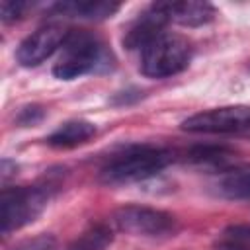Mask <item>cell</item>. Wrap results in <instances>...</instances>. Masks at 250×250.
I'll use <instances>...</instances> for the list:
<instances>
[{"instance_id": "cell-1", "label": "cell", "mask_w": 250, "mask_h": 250, "mask_svg": "<svg viewBox=\"0 0 250 250\" xmlns=\"http://www.w3.org/2000/svg\"><path fill=\"white\" fill-rule=\"evenodd\" d=\"M170 152L152 145H133L113 154L100 170V180L109 186L143 182L166 168Z\"/></svg>"}, {"instance_id": "cell-2", "label": "cell", "mask_w": 250, "mask_h": 250, "mask_svg": "<svg viewBox=\"0 0 250 250\" xmlns=\"http://www.w3.org/2000/svg\"><path fill=\"white\" fill-rule=\"evenodd\" d=\"M107 49L98 35L86 29H70L61 47V57L53 66L59 80H74L107 66Z\"/></svg>"}, {"instance_id": "cell-3", "label": "cell", "mask_w": 250, "mask_h": 250, "mask_svg": "<svg viewBox=\"0 0 250 250\" xmlns=\"http://www.w3.org/2000/svg\"><path fill=\"white\" fill-rule=\"evenodd\" d=\"M189 61L191 43L178 33L164 31L141 51V70L148 78L174 76L188 68Z\"/></svg>"}, {"instance_id": "cell-4", "label": "cell", "mask_w": 250, "mask_h": 250, "mask_svg": "<svg viewBox=\"0 0 250 250\" xmlns=\"http://www.w3.org/2000/svg\"><path fill=\"white\" fill-rule=\"evenodd\" d=\"M49 201L47 186L4 188L0 195V229L4 234L33 223Z\"/></svg>"}, {"instance_id": "cell-5", "label": "cell", "mask_w": 250, "mask_h": 250, "mask_svg": "<svg viewBox=\"0 0 250 250\" xmlns=\"http://www.w3.org/2000/svg\"><path fill=\"white\" fill-rule=\"evenodd\" d=\"M113 223L119 230L135 236L164 238L176 232V217L172 213L143 205L119 207L113 213Z\"/></svg>"}, {"instance_id": "cell-6", "label": "cell", "mask_w": 250, "mask_h": 250, "mask_svg": "<svg viewBox=\"0 0 250 250\" xmlns=\"http://www.w3.org/2000/svg\"><path fill=\"white\" fill-rule=\"evenodd\" d=\"M182 129L189 133H244L250 131V107L246 105H227L215 107L207 111H199L186 121H182Z\"/></svg>"}, {"instance_id": "cell-7", "label": "cell", "mask_w": 250, "mask_h": 250, "mask_svg": "<svg viewBox=\"0 0 250 250\" xmlns=\"http://www.w3.org/2000/svg\"><path fill=\"white\" fill-rule=\"evenodd\" d=\"M66 29L62 25L57 23H49L43 25L39 29H35L31 35H27L18 51H16V59L21 66H37L43 61H47L55 51H59L64 43L66 37Z\"/></svg>"}, {"instance_id": "cell-8", "label": "cell", "mask_w": 250, "mask_h": 250, "mask_svg": "<svg viewBox=\"0 0 250 250\" xmlns=\"http://www.w3.org/2000/svg\"><path fill=\"white\" fill-rule=\"evenodd\" d=\"M168 18L164 16L162 8H160V2L156 4H150L133 23L131 27L127 29L125 37H123V45L127 49H145L152 39H156L158 35L164 33V27H166Z\"/></svg>"}, {"instance_id": "cell-9", "label": "cell", "mask_w": 250, "mask_h": 250, "mask_svg": "<svg viewBox=\"0 0 250 250\" xmlns=\"http://www.w3.org/2000/svg\"><path fill=\"white\" fill-rule=\"evenodd\" d=\"M160 8L168 21L180 23L186 27H199L215 18V8L209 2H195V0H184V2H160Z\"/></svg>"}, {"instance_id": "cell-10", "label": "cell", "mask_w": 250, "mask_h": 250, "mask_svg": "<svg viewBox=\"0 0 250 250\" xmlns=\"http://www.w3.org/2000/svg\"><path fill=\"white\" fill-rule=\"evenodd\" d=\"M121 6L117 2H102V0H68L57 2L51 8L53 16L61 18H74V20H107L111 18Z\"/></svg>"}, {"instance_id": "cell-11", "label": "cell", "mask_w": 250, "mask_h": 250, "mask_svg": "<svg viewBox=\"0 0 250 250\" xmlns=\"http://www.w3.org/2000/svg\"><path fill=\"white\" fill-rule=\"evenodd\" d=\"M96 135V125L86 119H70L62 125H59L49 137L47 145L55 148H72L78 145H84Z\"/></svg>"}, {"instance_id": "cell-12", "label": "cell", "mask_w": 250, "mask_h": 250, "mask_svg": "<svg viewBox=\"0 0 250 250\" xmlns=\"http://www.w3.org/2000/svg\"><path fill=\"white\" fill-rule=\"evenodd\" d=\"M215 191L225 199H250V164L223 170L215 182Z\"/></svg>"}, {"instance_id": "cell-13", "label": "cell", "mask_w": 250, "mask_h": 250, "mask_svg": "<svg viewBox=\"0 0 250 250\" xmlns=\"http://www.w3.org/2000/svg\"><path fill=\"white\" fill-rule=\"evenodd\" d=\"M232 152L225 146H215V145H205V146H193L188 152V160L199 166H209V168H219L221 172L227 170V166L232 160Z\"/></svg>"}, {"instance_id": "cell-14", "label": "cell", "mask_w": 250, "mask_h": 250, "mask_svg": "<svg viewBox=\"0 0 250 250\" xmlns=\"http://www.w3.org/2000/svg\"><path fill=\"white\" fill-rule=\"evenodd\" d=\"M113 242V234L105 225H92L78 238H74L66 250H107Z\"/></svg>"}, {"instance_id": "cell-15", "label": "cell", "mask_w": 250, "mask_h": 250, "mask_svg": "<svg viewBox=\"0 0 250 250\" xmlns=\"http://www.w3.org/2000/svg\"><path fill=\"white\" fill-rule=\"evenodd\" d=\"M215 250H250V225H229L225 227L215 242Z\"/></svg>"}, {"instance_id": "cell-16", "label": "cell", "mask_w": 250, "mask_h": 250, "mask_svg": "<svg viewBox=\"0 0 250 250\" xmlns=\"http://www.w3.org/2000/svg\"><path fill=\"white\" fill-rule=\"evenodd\" d=\"M33 4L29 2H21V0H4L0 4V18L4 23H12L16 20H21L27 10H31Z\"/></svg>"}, {"instance_id": "cell-17", "label": "cell", "mask_w": 250, "mask_h": 250, "mask_svg": "<svg viewBox=\"0 0 250 250\" xmlns=\"http://www.w3.org/2000/svg\"><path fill=\"white\" fill-rule=\"evenodd\" d=\"M12 250H57V240L51 234H41V236L20 242Z\"/></svg>"}, {"instance_id": "cell-18", "label": "cell", "mask_w": 250, "mask_h": 250, "mask_svg": "<svg viewBox=\"0 0 250 250\" xmlns=\"http://www.w3.org/2000/svg\"><path fill=\"white\" fill-rule=\"evenodd\" d=\"M41 117H43V109H41L39 105H27V107H23L21 113H20V121H21L23 125H33V123H37Z\"/></svg>"}]
</instances>
